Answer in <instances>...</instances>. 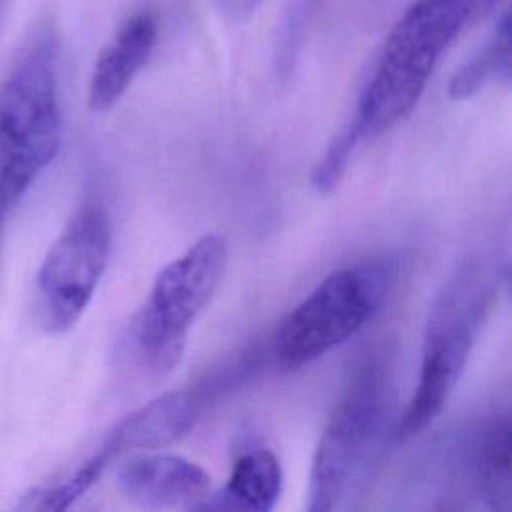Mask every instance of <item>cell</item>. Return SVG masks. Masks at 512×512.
Here are the masks:
<instances>
[{
	"mask_svg": "<svg viewBox=\"0 0 512 512\" xmlns=\"http://www.w3.org/2000/svg\"><path fill=\"white\" fill-rule=\"evenodd\" d=\"M62 138L56 40L34 32L14 54L0 84V202L14 208L54 160Z\"/></svg>",
	"mask_w": 512,
	"mask_h": 512,
	"instance_id": "6da1fadb",
	"label": "cell"
},
{
	"mask_svg": "<svg viewBox=\"0 0 512 512\" xmlns=\"http://www.w3.org/2000/svg\"><path fill=\"white\" fill-rule=\"evenodd\" d=\"M0 226H2V224H0Z\"/></svg>",
	"mask_w": 512,
	"mask_h": 512,
	"instance_id": "2e32d148",
	"label": "cell"
},
{
	"mask_svg": "<svg viewBox=\"0 0 512 512\" xmlns=\"http://www.w3.org/2000/svg\"><path fill=\"white\" fill-rule=\"evenodd\" d=\"M226 262V238L210 232L156 274L128 324V348L140 366L166 374L180 362L188 330L214 298Z\"/></svg>",
	"mask_w": 512,
	"mask_h": 512,
	"instance_id": "3957f363",
	"label": "cell"
},
{
	"mask_svg": "<svg viewBox=\"0 0 512 512\" xmlns=\"http://www.w3.org/2000/svg\"><path fill=\"white\" fill-rule=\"evenodd\" d=\"M492 302V282L468 260L436 298L424 332L420 374L398 422L400 440L418 436L442 412L458 384L480 324Z\"/></svg>",
	"mask_w": 512,
	"mask_h": 512,
	"instance_id": "277c9868",
	"label": "cell"
},
{
	"mask_svg": "<svg viewBox=\"0 0 512 512\" xmlns=\"http://www.w3.org/2000/svg\"><path fill=\"white\" fill-rule=\"evenodd\" d=\"M494 80H510V14L504 12L488 44L462 64L448 84L452 100H466Z\"/></svg>",
	"mask_w": 512,
	"mask_h": 512,
	"instance_id": "4fadbf2b",
	"label": "cell"
},
{
	"mask_svg": "<svg viewBox=\"0 0 512 512\" xmlns=\"http://www.w3.org/2000/svg\"><path fill=\"white\" fill-rule=\"evenodd\" d=\"M388 414V378L378 362L356 370L316 444L308 478V512L338 508L362 478Z\"/></svg>",
	"mask_w": 512,
	"mask_h": 512,
	"instance_id": "8992f818",
	"label": "cell"
},
{
	"mask_svg": "<svg viewBox=\"0 0 512 512\" xmlns=\"http://www.w3.org/2000/svg\"><path fill=\"white\" fill-rule=\"evenodd\" d=\"M478 0H418L388 34L350 126L360 140L390 130L412 112Z\"/></svg>",
	"mask_w": 512,
	"mask_h": 512,
	"instance_id": "7a4b0ae2",
	"label": "cell"
},
{
	"mask_svg": "<svg viewBox=\"0 0 512 512\" xmlns=\"http://www.w3.org/2000/svg\"><path fill=\"white\" fill-rule=\"evenodd\" d=\"M394 280L388 260H366L330 272L276 330L274 356L298 370L356 336L382 308Z\"/></svg>",
	"mask_w": 512,
	"mask_h": 512,
	"instance_id": "5b68a950",
	"label": "cell"
},
{
	"mask_svg": "<svg viewBox=\"0 0 512 512\" xmlns=\"http://www.w3.org/2000/svg\"><path fill=\"white\" fill-rule=\"evenodd\" d=\"M466 470L476 494L490 506L510 500V418L500 414L488 420L472 440Z\"/></svg>",
	"mask_w": 512,
	"mask_h": 512,
	"instance_id": "7c38bea8",
	"label": "cell"
},
{
	"mask_svg": "<svg viewBox=\"0 0 512 512\" xmlns=\"http://www.w3.org/2000/svg\"><path fill=\"white\" fill-rule=\"evenodd\" d=\"M110 220L96 202L82 204L48 248L36 276V306L48 334L68 332L86 312L110 258Z\"/></svg>",
	"mask_w": 512,
	"mask_h": 512,
	"instance_id": "52a82bcc",
	"label": "cell"
},
{
	"mask_svg": "<svg viewBox=\"0 0 512 512\" xmlns=\"http://www.w3.org/2000/svg\"><path fill=\"white\" fill-rule=\"evenodd\" d=\"M116 486L138 508H200L210 496L212 478L200 464L180 454L152 452L120 464Z\"/></svg>",
	"mask_w": 512,
	"mask_h": 512,
	"instance_id": "ba28073f",
	"label": "cell"
},
{
	"mask_svg": "<svg viewBox=\"0 0 512 512\" xmlns=\"http://www.w3.org/2000/svg\"><path fill=\"white\" fill-rule=\"evenodd\" d=\"M200 408V392L170 390L124 416L102 444L114 458L130 450L166 448L194 428Z\"/></svg>",
	"mask_w": 512,
	"mask_h": 512,
	"instance_id": "9c48e42d",
	"label": "cell"
},
{
	"mask_svg": "<svg viewBox=\"0 0 512 512\" xmlns=\"http://www.w3.org/2000/svg\"><path fill=\"white\" fill-rule=\"evenodd\" d=\"M498 4V0H482V8L486 10V12H490V10H494V6Z\"/></svg>",
	"mask_w": 512,
	"mask_h": 512,
	"instance_id": "9a60e30c",
	"label": "cell"
},
{
	"mask_svg": "<svg viewBox=\"0 0 512 512\" xmlns=\"http://www.w3.org/2000/svg\"><path fill=\"white\" fill-rule=\"evenodd\" d=\"M156 44V20L148 12L134 14L104 46L92 68L88 84V108L110 110L130 88L134 76L148 62Z\"/></svg>",
	"mask_w": 512,
	"mask_h": 512,
	"instance_id": "30bf717a",
	"label": "cell"
},
{
	"mask_svg": "<svg viewBox=\"0 0 512 512\" xmlns=\"http://www.w3.org/2000/svg\"><path fill=\"white\" fill-rule=\"evenodd\" d=\"M282 490V466L268 448H250L232 464L228 482L218 494H210L200 508H224L268 512Z\"/></svg>",
	"mask_w": 512,
	"mask_h": 512,
	"instance_id": "8fae6325",
	"label": "cell"
},
{
	"mask_svg": "<svg viewBox=\"0 0 512 512\" xmlns=\"http://www.w3.org/2000/svg\"><path fill=\"white\" fill-rule=\"evenodd\" d=\"M260 4L262 0H218L220 10L234 20L250 18L260 8Z\"/></svg>",
	"mask_w": 512,
	"mask_h": 512,
	"instance_id": "5bb4252c",
	"label": "cell"
}]
</instances>
